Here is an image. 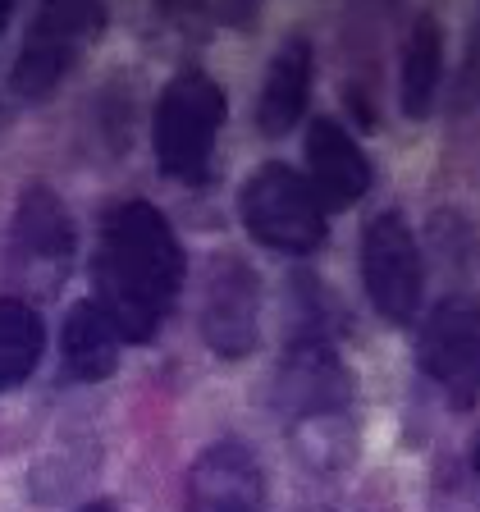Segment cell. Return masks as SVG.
Here are the masks:
<instances>
[{"mask_svg":"<svg viewBox=\"0 0 480 512\" xmlns=\"http://www.w3.org/2000/svg\"><path fill=\"white\" fill-rule=\"evenodd\" d=\"M188 256L179 234L151 202H119L101 220L92 256V302L115 325L119 343H147L179 302Z\"/></svg>","mask_w":480,"mask_h":512,"instance_id":"cell-1","label":"cell"},{"mask_svg":"<svg viewBox=\"0 0 480 512\" xmlns=\"http://www.w3.org/2000/svg\"><path fill=\"white\" fill-rule=\"evenodd\" d=\"M352 398H357V384H352V371L339 357V348L330 343V334L325 330L293 334L275 380V407L284 416L298 453L316 471L348 467L352 444H357Z\"/></svg>","mask_w":480,"mask_h":512,"instance_id":"cell-2","label":"cell"},{"mask_svg":"<svg viewBox=\"0 0 480 512\" xmlns=\"http://www.w3.org/2000/svg\"><path fill=\"white\" fill-rule=\"evenodd\" d=\"M224 124V92L211 74L183 69L165 83L151 119V142H156V165L174 183H206L211 179L215 138Z\"/></svg>","mask_w":480,"mask_h":512,"instance_id":"cell-3","label":"cell"},{"mask_svg":"<svg viewBox=\"0 0 480 512\" xmlns=\"http://www.w3.org/2000/svg\"><path fill=\"white\" fill-rule=\"evenodd\" d=\"M238 215H243L247 234L270 252L307 256L325 243V206H320L316 188L279 160L252 170V179L243 183V197H238Z\"/></svg>","mask_w":480,"mask_h":512,"instance_id":"cell-4","label":"cell"},{"mask_svg":"<svg viewBox=\"0 0 480 512\" xmlns=\"http://www.w3.org/2000/svg\"><path fill=\"white\" fill-rule=\"evenodd\" d=\"M101 28H106V10L101 5H42L32 14L23 51L14 60V74H10L14 92L28 96V101L51 96Z\"/></svg>","mask_w":480,"mask_h":512,"instance_id":"cell-5","label":"cell"},{"mask_svg":"<svg viewBox=\"0 0 480 512\" xmlns=\"http://www.w3.org/2000/svg\"><path fill=\"white\" fill-rule=\"evenodd\" d=\"M362 284L371 307L394 325H412L426 288L421 247L398 211H380L362 224Z\"/></svg>","mask_w":480,"mask_h":512,"instance_id":"cell-6","label":"cell"},{"mask_svg":"<svg viewBox=\"0 0 480 512\" xmlns=\"http://www.w3.org/2000/svg\"><path fill=\"white\" fill-rule=\"evenodd\" d=\"M14 275L51 298L74 266V220L51 183H28L14 206Z\"/></svg>","mask_w":480,"mask_h":512,"instance_id":"cell-7","label":"cell"},{"mask_svg":"<svg viewBox=\"0 0 480 512\" xmlns=\"http://www.w3.org/2000/svg\"><path fill=\"white\" fill-rule=\"evenodd\" d=\"M202 339L215 357L238 362L261 339V279L243 256H211L202 279Z\"/></svg>","mask_w":480,"mask_h":512,"instance_id":"cell-8","label":"cell"},{"mask_svg":"<svg viewBox=\"0 0 480 512\" xmlns=\"http://www.w3.org/2000/svg\"><path fill=\"white\" fill-rule=\"evenodd\" d=\"M421 371L435 384H444L458 403H471L480 389V307L467 298H453L430 311L416 339Z\"/></svg>","mask_w":480,"mask_h":512,"instance_id":"cell-9","label":"cell"},{"mask_svg":"<svg viewBox=\"0 0 480 512\" xmlns=\"http://www.w3.org/2000/svg\"><path fill=\"white\" fill-rule=\"evenodd\" d=\"M183 512H266V476L243 439H215L197 453Z\"/></svg>","mask_w":480,"mask_h":512,"instance_id":"cell-10","label":"cell"},{"mask_svg":"<svg viewBox=\"0 0 480 512\" xmlns=\"http://www.w3.org/2000/svg\"><path fill=\"white\" fill-rule=\"evenodd\" d=\"M311 101V42L302 32H293L288 42H279L275 60L266 69V83L256 96V128L266 138H284L302 124V110Z\"/></svg>","mask_w":480,"mask_h":512,"instance_id":"cell-11","label":"cell"},{"mask_svg":"<svg viewBox=\"0 0 480 512\" xmlns=\"http://www.w3.org/2000/svg\"><path fill=\"white\" fill-rule=\"evenodd\" d=\"M307 165H311L316 188L325 192V202H334V206L362 202L366 188L375 183V170H371V160H366V151L357 147L334 119H311Z\"/></svg>","mask_w":480,"mask_h":512,"instance_id":"cell-12","label":"cell"},{"mask_svg":"<svg viewBox=\"0 0 480 512\" xmlns=\"http://www.w3.org/2000/svg\"><path fill=\"white\" fill-rule=\"evenodd\" d=\"M439 83H444V32H439L435 14L407 28L403 55H398V106L407 119H426L435 110Z\"/></svg>","mask_w":480,"mask_h":512,"instance_id":"cell-13","label":"cell"},{"mask_svg":"<svg viewBox=\"0 0 480 512\" xmlns=\"http://www.w3.org/2000/svg\"><path fill=\"white\" fill-rule=\"evenodd\" d=\"M60 357H64V371L74 375L83 384L96 380H110L119 366V334L101 307L92 298L74 302L69 316H64V334H60Z\"/></svg>","mask_w":480,"mask_h":512,"instance_id":"cell-14","label":"cell"},{"mask_svg":"<svg viewBox=\"0 0 480 512\" xmlns=\"http://www.w3.org/2000/svg\"><path fill=\"white\" fill-rule=\"evenodd\" d=\"M46 348V325L28 298H0V394L19 389Z\"/></svg>","mask_w":480,"mask_h":512,"instance_id":"cell-15","label":"cell"},{"mask_svg":"<svg viewBox=\"0 0 480 512\" xmlns=\"http://www.w3.org/2000/svg\"><path fill=\"white\" fill-rule=\"evenodd\" d=\"M10 19H14V5H10V0H0V32L10 28Z\"/></svg>","mask_w":480,"mask_h":512,"instance_id":"cell-16","label":"cell"},{"mask_svg":"<svg viewBox=\"0 0 480 512\" xmlns=\"http://www.w3.org/2000/svg\"><path fill=\"white\" fill-rule=\"evenodd\" d=\"M471 471H476V480H480V435H476V444H471Z\"/></svg>","mask_w":480,"mask_h":512,"instance_id":"cell-17","label":"cell"},{"mask_svg":"<svg viewBox=\"0 0 480 512\" xmlns=\"http://www.w3.org/2000/svg\"><path fill=\"white\" fill-rule=\"evenodd\" d=\"M78 512H119L115 503H87V508H78Z\"/></svg>","mask_w":480,"mask_h":512,"instance_id":"cell-18","label":"cell"}]
</instances>
